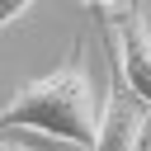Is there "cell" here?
<instances>
[{
  "label": "cell",
  "mask_w": 151,
  "mask_h": 151,
  "mask_svg": "<svg viewBox=\"0 0 151 151\" xmlns=\"http://www.w3.org/2000/svg\"><path fill=\"white\" fill-rule=\"evenodd\" d=\"M9 127L47 132L80 151L94 146L99 109H94V85H90V66H85V42H76V52L57 71H47L9 94V104L0 109V132H9Z\"/></svg>",
  "instance_id": "1"
},
{
  "label": "cell",
  "mask_w": 151,
  "mask_h": 151,
  "mask_svg": "<svg viewBox=\"0 0 151 151\" xmlns=\"http://www.w3.org/2000/svg\"><path fill=\"white\" fill-rule=\"evenodd\" d=\"M146 123H151V104L137 99L127 85H113L109 99H104L99 132H94L90 151H137L142 137H146Z\"/></svg>",
  "instance_id": "2"
},
{
  "label": "cell",
  "mask_w": 151,
  "mask_h": 151,
  "mask_svg": "<svg viewBox=\"0 0 151 151\" xmlns=\"http://www.w3.org/2000/svg\"><path fill=\"white\" fill-rule=\"evenodd\" d=\"M109 42L118 52V76L123 85L151 104V33H146V19L142 14H127L118 24H109Z\"/></svg>",
  "instance_id": "3"
},
{
  "label": "cell",
  "mask_w": 151,
  "mask_h": 151,
  "mask_svg": "<svg viewBox=\"0 0 151 151\" xmlns=\"http://www.w3.org/2000/svg\"><path fill=\"white\" fill-rule=\"evenodd\" d=\"M28 5H33V0H0V28H9V24L28 9Z\"/></svg>",
  "instance_id": "4"
},
{
  "label": "cell",
  "mask_w": 151,
  "mask_h": 151,
  "mask_svg": "<svg viewBox=\"0 0 151 151\" xmlns=\"http://www.w3.org/2000/svg\"><path fill=\"white\" fill-rule=\"evenodd\" d=\"M90 9H127V0H85Z\"/></svg>",
  "instance_id": "5"
},
{
  "label": "cell",
  "mask_w": 151,
  "mask_h": 151,
  "mask_svg": "<svg viewBox=\"0 0 151 151\" xmlns=\"http://www.w3.org/2000/svg\"><path fill=\"white\" fill-rule=\"evenodd\" d=\"M0 151H28V146H14V142H0Z\"/></svg>",
  "instance_id": "6"
},
{
  "label": "cell",
  "mask_w": 151,
  "mask_h": 151,
  "mask_svg": "<svg viewBox=\"0 0 151 151\" xmlns=\"http://www.w3.org/2000/svg\"><path fill=\"white\" fill-rule=\"evenodd\" d=\"M142 19H146V33H151V9H146V14H142Z\"/></svg>",
  "instance_id": "7"
}]
</instances>
